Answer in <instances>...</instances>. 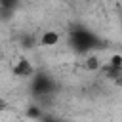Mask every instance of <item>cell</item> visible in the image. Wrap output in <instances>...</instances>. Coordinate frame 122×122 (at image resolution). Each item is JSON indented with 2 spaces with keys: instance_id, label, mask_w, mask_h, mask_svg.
<instances>
[{
  "instance_id": "obj_1",
  "label": "cell",
  "mask_w": 122,
  "mask_h": 122,
  "mask_svg": "<svg viewBox=\"0 0 122 122\" xmlns=\"http://www.w3.org/2000/svg\"><path fill=\"white\" fill-rule=\"evenodd\" d=\"M71 42L76 48V51H80V53H86L92 48L99 46V38L93 32H90L88 29H74V30H71Z\"/></svg>"
},
{
  "instance_id": "obj_2",
  "label": "cell",
  "mask_w": 122,
  "mask_h": 122,
  "mask_svg": "<svg viewBox=\"0 0 122 122\" xmlns=\"http://www.w3.org/2000/svg\"><path fill=\"white\" fill-rule=\"evenodd\" d=\"M30 78H32V82H30V90H32V93H34L36 97H40V95H48V93H51L53 88H55L53 80H51L48 74H44V72H40V74H32Z\"/></svg>"
},
{
  "instance_id": "obj_3",
  "label": "cell",
  "mask_w": 122,
  "mask_h": 122,
  "mask_svg": "<svg viewBox=\"0 0 122 122\" xmlns=\"http://www.w3.org/2000/svg\"><path fill=\"white\" fill-rule=\"evenodd\" d=\"M11 71H13V74L19 76V78H30V76L34 74V67H32V63H30L29 59H25V57L17 59V63L13 65Z\"/></svg>"
},
{
  "instance_id": "obj_4",
  "label": "cell",
  "mask_w": 122,
  "mask_h": 122,
  "mask_svg": "<svg viewBox=\"0 0 122 122\" xmlns=\"http://www.w3.org/2000/svg\"><path fill=\"white\" fill-rule=\"evenodd\" d=\"M57 42H59V32H55V30H46L40 36V44L42 46L51 48V46H57Z\"/></svg>"
},
{
  "instance_id": "obj_5",
  "label": "cell",
  "mask_w": 122,
  "mask_h": 122,
  "mask_svg": "<svg viewBox=\"0 0 122 122\" xmlns=\"http://www.w3.org/2000/svg\"><path fill=\"white\" fill-rule=\"evenodd\" d=\"M19 44H21L23 48H34V44H36V38H34V34H30V32H25V34H21V38H19Z\"/></svg>"
},
{
  "instance_id": "obj_6",
  "label": "cell",
  "mask_w": 122,
  "mask_h": 122,
  "mask_svg": "<svg viewBox=\"0 0 122 122\" xmlns=\"http://www.w3.org/2000/svg\"><path fill=\"white\" fill-rule=\"evenodd\" d=\"M84 65H86V69H88V71H99V69H101V61H99L95 55H88Z\"/></svg>"
},
{
  "instance_id": "obj_7",
  "label": "cell",
  "mask_w": 122,
  "mask_h": 122,
  "mask_svg": "<svg viewBox=\"0 0 122 122\" xmlns=\"http://www.w3.org/2000/svg\"><path fill=\"white\" fill-rule=\"evenodd\" d=\"M27 116H29V118H32V120H38V118H42V116H44V112H42V109H40V107L32 105V107H29V109H27Z\"/></svg>"
},
{
  "instance_id": "obj_8",
  "label": "cell",
  "mask_w": 122,
  "mask_h": 122,
  "mask_svg": "<svg viewBox=\"0 0 122 122\" xmlns=\"http://www.w3.org/2000/svg\"><path fill=\"white\" fill-rule=\"evenodd\" d=\"M107 67H111V69H116V71H122V55L114 53V55L111 57V61L107 63Z\"/></svg>"
},
{
  "instance_id": "obj_9",
  "label": "cell",
  "mask_w": 122,
  "mask_h": 122,
  "mask_svg": "<svg viewBox=\"0 0 122 122\" xmlns=\"http://www.w3.org/2000/svg\"><path fill=\"white\" fill-rule=\"evenodd\" d=\"M17 6H19V0H0V8H4V10H13L15 11Z\"/></svg>"
},
{
  "instance_id": "obj_10",
  "label": "cell",
  "mask_w": 122,
  "mask_h": 122,
  "mask_svg": "<svg viewBox=\"0 0 122 122\" xmlns=\"http://www.w3.org/2000/svg\"><path fill=\"white\" fill-rule=\"evenodd\" d=\"M13 13H15L13 10H4V8H0V19H4V21L11 19V15H13Z\"/></svg>"
},
{
  "instance_id": "obj_11",
  "label": "cell",
  "mask_w": 122,
  "mask_h": 122,
  "mask_svg": "<svg viewBox=\"0 0 122 122\" xmlns=\"http://www.w3.org/2000/svg\"><path fill=\"white\" fill-rule=\"evenodd\" d=\"M6 107H8L6 99H4V97H0V112H2V111H6Z\"/></svg>"
},
{
  "instance_id": "obj_12",
  "label": "cell",
  "mask_w": 122,
  "mask_h": 122,
  "mask_svg": "<svg viewBox=\"0 0 122 122\" xmlns=\"http://www.w3.org/2000/svg\"><path fill=\"white\" fill-rule=\"evenodd\" d=\"M46 122H61V120H46Z\"/></svg>"
}]
</instances>
